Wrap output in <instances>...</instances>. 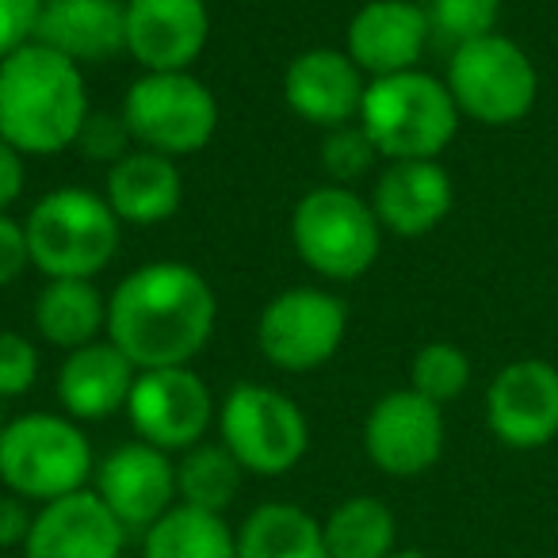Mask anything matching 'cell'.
Wrapping results in <instances>:
<instances>
[{"label": "cell", "instance_id": "8992f818", "mask_svg": "<svg viewBox=\"0 0 558 558\" xmlns=\"http://www.w3.org/2000/svg\"><path fill=\"white\" fill-rule=\"evenodd\" d=\"M291 245L322 279L349 283L372 271L383 248V226L372 199L344 184H322L291 210Z\"/></svg>", "mask_w": 558, "mask_h": 558}, {"label": "cell", "instance_id": "4316f807", "mask_svg": "<svg viewBox=\"0 0 558 558\" xmlns=\"http://www.w3.org/2000/svg\"><path fill=\"white\" fill-rule=\"evenodd\" d=\"M241 463L226 451V444H195L180 456L177 463V494L180 505H192L203 512H218L226 517L241 494Z\"/></svg>", "mask_w": 558, "mask_h": 558}, {"label": "cell", "instance_id": "44dd1931", "mask_svg": "<svg viewBox=\"0 0 558 558\" xmlns=\"http://www.w3.org/2000/svg\"><path fill=\"white\" fill-rule=\"evenodd\" d=\"M138 367L104 337L85 349L65 352L62 367H58V402H62L65 417L77 425L85 421H108L131 402Z\"/></svg>", "mask_w": 558, "mask_h": 558}, {"label": "cell", "instance_id": "cb8c5ba5", "mask_svg": "<svg viewBox=\"0 0 558 558\" xmlns=\"http://www.w3.org/2000/svg\"><path fill=\"white\" fill-rule=\"evenodd\" d=\"M238 558H329L322 520L291 501H264L241 520Z\"/></svg>", "mask_w": 558, "mask_h": 558}, {"label": "cell", "instance_id": "d590c367", "mask_svg": "<svg viewBox=\"0 0 558 558\" xmlns=\"http://www.w3.org/2000/svg\"><path fill=\"white\" fill-rule=\"evenodd\" d=\"M27 157L20 154L16 146L0 138V210H12L24 195V184H27V169H24Z\"/></svg>", "mask_w": 558, "mask_h": 558}, {"label": "cell", "instance_id": "d4e9b609", "mask_svg": "<svg viewBox=\"0 0 558 558\" xmlns=\"http://www.w3.org/2000/svg\"><path fill=\"white\" fill-rule=\"evenodd\" d=\"M142 558H238V532L218 512L172 505L142 532Z\"/></svg>", "mask_w": 558, "mask_h": 558}, {"label": "cell", "instance_id": "52a82bcc", "mask_svg": "<svg viewBox=\"0 0 558 558\" xmlns=\"http://www.w3.org/2000/svg\"><path fill=\"white\" fill-rule=\"evenodd\" d=\"M218 440L245 474L279 478L311 448V421L295 398L268 383H238L218 405Z\"/></svg>", "mask_w": 558, "mask_h": 558}, {"label": "cell", "instance_id": "6da1fadb", "mask_svg": "<svg viewBox=\"0 0 558 558\" xmlns=\"http://www.w3.org/2000/svg\"><path fill=\"white\" fill-rule=\"evenodd\" d=\"M218 326L210 279L184 260H154L126 271L108 295V341L138 372L192 367Z\"/></svg>", "mask_w": 558, "mask_h": 558}, {"label": "cell", "instance_id": "5bb4252c", "mask_svg": "<svg viewBox=\"0 0 558 558\" xmlns=\"http://www.w3.org/2000/svg\"><path fill=\"white\" fill-rule=\"evenodd\" d=\"M96 497L111 509V517L126 532H149L172 505H180L177 494V463L169 451L154 448L146 440H131L111 448L96 463Z\"/></svg>", "mask_w": 558, "mask_h": 558}, {"label": "cell", "instance_id": "e0dca14e", "mask_svg": "<svg viewBox=\"0 0 558 558\" xmlns=\"http://www.w3.org/2000/svg\"><path fill=\"white\" fill-rule=\"evenodd\" d=\"M428 39H433V24H428L425 4H417V0H367L349 20L344 50L364 70V77L375 81L417 70Z\"/></svg>", "mask_w": 558, "mask_h": 558}, {"label": "cell", "instance_id": "4fadbf2b", "mask_svg": "<svg viewBox=\"0 0 558 558\" xmlns=\"http://www.w3.org/2000/svg\"><path fill=\"white\" fill-rule=\"evenodd\" d=\"M486 425L512 451L547 448L558 436V367L539 356L505 364L486 390Z\"/></svg>", "mask_w": 558, "mask_h": 558}, {"label": "cell", "instance_id": "f1b7e54d", "mask_svg": "<svg viewBox=\"0 0 558 558\" xmlns=\"http://www.w3.org/2000/svg\"><path fill=\"white\" fill-rule=\"evenodd\" d=\"M433 35H444L448 43H471L497 32L501 20V0H425Z\"/></svg>", "mask_w": 558, "mask_h": 558}, {"label": "cell", "instance_id": "ba28073f", "mask_svg": "<svg viewBox=\"0 0 558 558\" xmlns=\"http://www.w3.org/2000/svg\"><path fill=\"white\" fill-rule=\"evenodd\" d=\"M448 85L459 116L482 126H517L539 100V73L527 50L509 35L459 43L448 62Z\"/></svg>", "mask_w": 558, "mask_h": 558}, {"label": "cell", "instance_id": "2e32d148", "mask_svg": "<svg viewBox=\"0 0 558 558\" xmlns=\"http://www.w3.org/2000/svg\"><path fill=\"white\" fill-rule=\"evenodd\" d=\"M367 77L349 50L311 47L295 54L283 70V100L299 119L322 131H337L360 119Z\"/></svg>", "mask_w": 558, "mask_h": 558}, {"label": "cell", "instance_id": "8fae6325", "mask_svg": "<svg viewBox=\"0 0 558 558\" xmlns=\"http://www.w3.org/2000/svg\"><path fill=\"white\" fill-rule=\"evenodd\" d=\"M126 417L138 440L184 456L187 448L207 440L210 425L218 421V405L210 387L192 367H154L138 372L126 402Z\"/></svg>", "mask_w": 558, "mask_h": 558}, {"label": "cell", "instance_id": "1f68e13d", "mask_svg": "<svg viewBox=\"0 0 558 558\" xmlns=\"http://www.w3.org/2000/svg\"><path fill=\"white\" fill-rule=\"evenodd\" d=\"M77 149L85 157L104 161L111 169L119 157L131 154L134 138H131V131H126L123 116H111V111H93V116H88V123H85V131H81V138H77Z\"/></svg>", "mask_w": 558, "mask_h": 558}, {"label": "cell", "instance_id": "f546056e", "mask_svg": "<svg viewBox=\"0 0 558 558\" xmlns=\"http://www.w3.org/2000/svg\"><path fill=\"white\" fill-rule=\"evenodd\" d=\"M375 157H379V149L372 146V138H367L360 123L326 131V142H322V169H326L329 184L352 187V180L372 172Z\"/></svg>", "mask_w": 558, "mask_h": 558}, {"label": "cell", "instance_id": "d6986e66", "mask_svg": "<svg viewBox=\"0 0 558 558\" xmlns=\"http://www.w3.org/2000/svg\"><path fill=\"white\" fill-rule=\"evenodd\" d=\"M456 207V184L440 161H390L372 187V210L383 233L425 238Z\"/></svg>", "mask_w": 558, "mask_h": 558}, {"label": "cell", "instance_id": "4dcf8cb0", "mask_svg": "<svg viewBox=\"0 0 558 558\" xmlns=\"http://www.w3.org/2000/svg\"><path fill=\"white\" fill-rule=\"evenodd\" d=\"M39 383V349L16 329H0V402L24 398Z\"/></svg>", "mask_w": 558, "mask_h": 558}, {"label": "cell", "instance_id": "ffe728a7", "mask_svg": "<svg viewBox=\"0 0 558 558\" xmlns=\"http://www.w3.org/2000/svg\"><path fill=\"white\" fill-rule=\"evenodd\" d=\"M35 43L85 65L126 54V0H43Z\"/></svg>", "mask_w": 558, "mask_h": 558}, {"label": "cell", "instance_id": "603a6c76", "mask_svg": "<svg viewBox=\"0 0 558 558\" xmlns=\"http://www.w3.org/2000/svg\"><path fill=\"white\" fill-rule=\"evenodd\" d=\"M35 333L54 349H85L108 337V295L93 279H47L35 295Z\"/></svg>", "mask_w": 558, "mask_h": 558}, {"label": "cell", "instance_id": "7c38bea8", "mask_svg": "<svg viewBox=\"0 0 558 558\" xmlns=\"http://www.w3.org/2000/svg\"><path fill=\"white\" fill-rule=\"evenodd\" d=\"M444 405L428 402L413 387L387 390L364 421V451L390 478H417L444 456Z\"/></svg>", "mask_w": 558, "mask_h": 558}, {"label": "cell", "instance_id": "836d02e7", "mask_svg": "<svg viewBox=\"0 0 558 558\" xmlns=\"http://www.w3.org/2000/svg\"><path fill=\"white\" fill-rule=\"evenodd\" d=\"M27 268H32V253H27L24 222L0 210V288H12Z\"/></svg>", "mask_w": 558, "mask_h": 558}, {"label": "cell", "instance_id": "484cf974", "mask_svg": "<svg viewBox=\"0 0 558 558\" xmlns=\"http://www.w3.org/2000/svg\"><path fill=\"white\" fill-rule=\"evenodd\" d=\"M329 558H390L398 550V520L387 501L372 494L344 497L322 520Z\"/></svg>", "mask_w": 558, "mask_h": 558}, {"label": "cell", "instance_id": "7402d4cb", "mask_svg": "<svg viewBox=\"0 0 558 558\" xmlns=\"http://www.w3.org/2000/svg\"><path fill=\"white\" fill-rule=\"evenodd\" d=\"M104 199L123 226H161L184 203V177L172 157L134 146L104 180Z\"/></svg>", "mask_w": 558, "mask_h": 558}, {"label": "cell", "instance_id": "ac0fdd59", "mask_svg": "<svg viewBox=\"0 0 558 558\" xmlns=\"http://www.w3.org/2000/svg\"><path fill=\"white\" fill-rule=\"evenodd\" d=\"M126 527L111 517L96 489H77L39 505L24 558H119Z\"/></svg>", "mask_w": 558, "mask_h": 558}, {"label": "cell", "instance_id": "30bf717a", "mask_svg": "<svg viewBox=\"0 0 558 558\" xmlns=\"http://www.w3.org/2000/svg\"><path fill=\"white\" fill-rule=\"evenodd\" d=\"M349 337V306L333 291L288 288L256 318V349L271 367L291 375L318 372Z\"/></svg>", "mask_w": 558, "mask_h": 558}, {"label": "cell", "instance_id": "d6a6232c", "mask_svg": "<svg viewBox=\"0 0 558 558\" xmlns=\"http://www.w3.org/2000/svg\"><path fill=\"white\" fill-rule=\"evenodd\" d=\"M39 12L43 0H0V62L27 43H35Z\"/></svg>", "mask_w": 558, "mask_h": 558}, {"label": "cell", "instance_id": "83f0119b", "mask_svg": "<svg viewBox=\"0 0 558 558\" xmlns=\"http://www.w3.org/2000/svg\"><path fill=\"white\" fill-rule=\"evenodd\" d=\"M410 387L436 405L456 402L471 387V356L451 341H428L410 364Z\"/></svg>", "mask_w": 558, "mask_h": 558}, {"label": "cell", "instance_id": "e575fe53", "mask_svg": "<svg viewBox=\"0 0 558 558\" xmlns=\"http://www.w3.org/2000/svg\"><path fill=\"white\" fill-rule=\"evenodd\" d=\"M32 524H35L32 501H24L16 494H0V550L24 547L27 535H32Z\"/></svg>", "mask_w": 558, "mask_h": 558}, {"label": "cell", "instance_id": "277c9868", "mask_svg": "<svg viewBox=\"0 0 558 558\" xmlns=\"http://www.w3.org/2000/svg\"><path fill=\"white\" fill-rule=\"evenodd\" d=\"M32 268L43 279H96L116 260L123 222L88 187H54L24 218Z\"/></svg>", "mask_w": 558, "mask_h": 558}, {"label": "cell", "instance_id": "8d00e7d4", "mask_svg": "<svg viewBox=\"0 0 558 558\" xmlns=\"http://www.w3.org/2000/svg\"><path fill=\"white\" fill-rule=\"evenodd\" d=\"M390 558H436V555H428V550H417V547H405V550H395Z\"/></svg>", "mask_w": 558, "mask_h": 558}, {"label": "cell", "instance_id": "9c48e42d", "mask_svg": "<svg viewBox=\"0 0 558 558\" xmlns=\"http://www.w3.org/2000/svg\"><path fill=\"white\" fill-rule=\"evenodd\" d=\"M123 123L134 146L161 157H192L210 146L218 131V100L192 70L142 73L123 96Z\"/></svg>", "mask_w": 558, "mask_h": 558}, {"label": "cell", "instance_id": "7a4b0ae2", "mask_svg": "<svg viewBox=\"0 0 558 558\" xmlns=\"http://www.w3.org/2000/svg\"><path fill=\"white\" fill-rule=\"evenodd\" d=\"M93 104L85 70L43 43L0 62V138L24 157H54L77 146Z\"/></svg>", "mask_w": 558, "mask_h": 558}, {"label": "cell", "instance_id": "74e56055", "mask_svg": "<svg viewBox=\"0 0 558 558\" xmlns=\"http://www.w3.org/2000/svg\"><path fill=\"white\" fill-rule=\"evenodd\" d=\"M0 433H4V417H0Z\"/></svg>", "mask_w": 558, "mask_h": 558}, {"label": "cell", "instance_id": "9a60e30c", "mask_svg": "<svg viewBox=\"0 0 558 558\" xmlns=\"http://www.w3.org/2000/svg\"><path fill=\"white\" fill-rule=\"evenodd\" d=\"M207 43V0H126V54L142 73H187Z\"/></svg>", "mask_w": 558, "mask_h": 558}, {"label": "cell", "instance_id": "3957f363", "mask_svg": "<svg viewBox=\"0 0 558 558\" xmlns=\"http://www.w3.org/2000/svg\"><path fill=\"white\" fill-rule=\"evenodd\" d=\"M356 123L387 161H440L463 116L440 77L410 70L367 81Z\"/></svg>", "mask_w": 558, "mask_h": 558}, {"label": "cell", "instance_id": "5b68a950", "mask_svg": "<svg viewBox=\"0 0 558 558\" xmlns=\"http://www.w3.org/2000/svg\"><path fill=\"white\" fill-rule=\"evenodd\" d=\"M96 456L85 428L65 413H20L0 433V482L24 501H58L88 489Z\"/></svg>", "mask_w": 558, "mask_h": 558}]
</instances>
